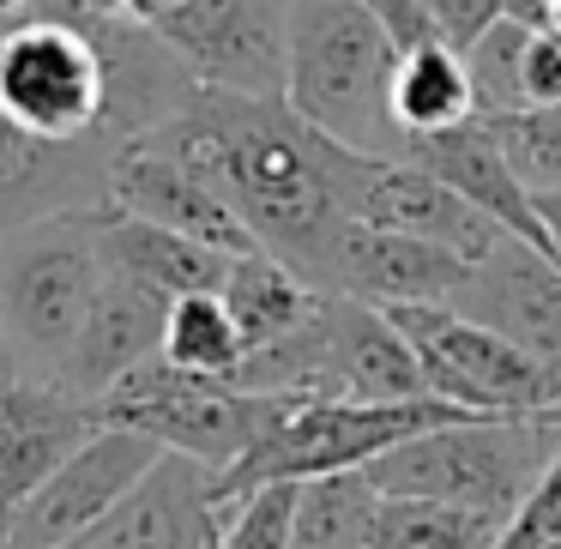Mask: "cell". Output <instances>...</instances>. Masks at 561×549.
<instances>
[{
  "label": "cell",
  "instance_id": "cell-1",
  "mask_svg": "<svg viewBox=\"0 0 561 549\" xmlns=\"http://www.w3.org/2000/svg\"><path fill=\"white\" fill-rule=\"evenodd\" d=\"M139 139L199 170L236 206L260 248L290 260L314 290H327L339 236L356 224L368 151L339 146L284 98H242L206 85Z\"/></svg>",
  "mask_w": 561,
  "mask_h": 549
},
{
  "label": "cell",
  "instance_id": "cell-2",
  "mask_svg": "<svg viewBox=\"0 0 561 549\" xmlns=\"http://www.w3.org/2000/svg\"><path fill=\"white\" fill-rule=\"evenodd\" d=\"M399 43L363 0H290L284 25V103L339 146L368 158H411L392 115Z\"/></svg>",
  "mask_w": 561,
  "mask_h": 549
},
{
  "label": "cell",
  "instance_id": "cell-3",
  "mask_svg": "<svg viewBox=\"0 0 561 549\" xmlns=\"http://www.w3.org/2000/svg\"><path fill=\"white\" fill-rule=\"evenodd\" d=\"M110 278L103 199L55 206L0 230V320L25 375H55Z\"/></svg>",
  "mask_w": 561,
  "mask_h": 549
},
{
  "label": "cell",
  "instance_id": "cell-4",
  "mask_svg": "<svg viewBox=\"0 0 561 549\" xmlns=\"http://www.w3.org/2000/svg\"><path fill=\"white\" fill-rule=\"evenodd\" d=\"M561 447V411H471L416 428L363 471L380 495H440L507 519Z\"/></svg>",
  "mask_w": 561,
  "mask_h": 549
},
{
  "label": "cell",
  "instance_id": "cell-5",
  "mask_svg": "<svg viewBox=\"0 0 561 549\" xmlns=\"http://www.w3.org/2000/svg\"><path fill=\"white\" fill-rule=\"evenodd\" d=\"M453 416H471L453 399H392V404H368V399H284L278 423L230 465V471H211V501H230L254 483L272 477H327V471H351V465L380 459L387 447H399L416 428L453 423Z\"/></svg>",
  "mask_w": 561,
  "mask_h": 549
},
{
  "label": "cell",
  "instance_id": "cell-6",
  "mask_svg": "<svg viewBox=\"0 0 561 549\" xmlns=\"http://www.w3.org/2000/svg\"><path fill=\"white\" fill-rule=\"evenodd\" d=\"M284 399L278 392H248L224 375H194L163 356L139 363L103 392V416L151 435L158 447L187 453L206 471H230L272 423H278Z\"/></svg>",
  "mask_w": 561,
  "mask_h": 549
},
{
  "label": "cell",
  "instance_id": "cell-7",
  "mask_svg": "<svg viewBox=\"0 0 561 549\" xmlns=\"http://www.w3.org/2000/svg\"><path fill=\"white\" fill-rule=\"evenodd\" d=\"M392 320L416 344L435 399L465 411H561V363H543L507 332L459 314L453 302H392Z\"/></svg>",
  "mask_w": 561,
  "mask_h": 549
},
{
  "label": "cell",
  "instance_id": "cell-8",
  "mask_svg": "<svg viewBox=\"0 0 561 549\" xmlns=\"http://www.w3.org/2000/svg\"><path fill=\"white\" fill-rule=\"evenodd\" d=\"M158 441L139 435L127 423H103L73 459H61L25 501L7 507V549H61L79 531L103 519L110 507H122L139 489V477L158 465Z\"/></svg>",
  "mask_w": 561,
  "mask_h": 549
},
{
  "label": "cell",
  "instance_id": "cell-9",
  "mask_svg": "<svg viewBox=\"0 0 561 549\" xmlns=\"http://www.w3.org/2000/svg\"><path fill=\"white\" fill-rule=\"evenodd\" d=\"M284 25L290 0H175L151 19L199 85L242 98H284Z\"/></svg>",
  "mask_w": 561,
  "mask_h": 549
},
{
  "label": "cell",
  "instance_id": "cell-10",
  "mask_svg": "<svg viewBox=\"0 0 561 549\" xmlns=\"http://www.w3.org/2000/svg\"><path fill=\"white\" fill-rule=\"evenodd\" d=\"M103 206L115 211H134V218L151 224H170V230L194 236V242H211L224 254H248L254 230L236 218V206L206 182L199 170H187L175 151L151 146V139H127L115 146L110 170H103Z\"/></svg>",
  "mask_w": 561,
  "mask_h": 549
},
{
  "label": "cell",
  "instance_id": "cell-11",
  "mask_svg": "<svg viewBox=\"0 0 561 549\" xmlns=\"http://www.w3.org/2000/svg\"><path fill=\"white\" fill-rule=\"evenodd\" d=\"M110 423L98 399L49 375H0V507L25 501L61 459Z\"/></svg>",
  "mask_w": 561,
  "mask_h": 549
},
{
  "label": "cell",
  "instance_id": "cell-12",
  "mask_svg": "<svg viewBox=\"0 0 561 549\" xmlns=\"http://www.w3.org/2000/svg\"><path fill=\"white\" fill-rule=\"evenodd\" d=\"M453 308L507 332L543 363H561V260H549L543 248L501 236L483 260H471Z\"/></svg>",
  "mask_w": 561,
  "mask_h": 549
},
{
  "label": "cell",
  "instance_id": "cell-13",
  "mask_svg": "<svg viewBox=\"0 0 561 549\" xmlns=\"http://www.w3.org/2000/svg\"><path fill=\"white\" fill-rule=\"evenodd\" d=\"M356 218L380 224V230L423 236V242L453 248L465 260H483L507 236L483 206H471L447 175H435L416 158H368L363 187H356Z\"/></svg>",
  "mask_w": 561,
  "mask_h": 549
},
{
  "label": "cell",
  "instance_id": "cell-14",
  "mask_svg": "<svg viewBox=\"0 0 561 549\" xmlns=\"http://www.w3.org/2000/svg\"><path fill=\"white\" fill-rule=\"evenodd\" d=\"M320 332H327V399H428L416 344L380 302L320 290Z\"/></svg>",
  "mask_w": 561,
  "mask_h": 549
},
{
  "label": "cell",
  "instance_id": "cell-15",
  "mask_svg": "<svg viewBox=\"0 0 561 549\" xmlns=\"http://www.w3.org/2000/svg\"><path fill=\"white\" fill-rule=\"evenodd\" d=\"M218 531V501H211V471L187 453H158L139 489L110 507L91 531H79L61 549H206Z\"/></svg>",
  "mask_w": 561,
  "mask_h": 549
},
{
  "label": "cell",
  "instance_id": "cell-16",
  "mask_svg": "<svg viewBox=\"0 0 561 549\" xmlns=\"http://www.w3.org/2000/svg\"><path fill=\"white\" fill-rule=\"evenodd\" d=\"M170 302H175L170 290H158V284H146V278H127V272L110 266V278H103V290H98V302H91L85 327H79L73 351L61 356V368H55L49 380H61V387H73V392H85V399L103 404V392L122 375H134L139 363L163 356Z\"/></svg>",
  "mask_w": 561,
  "mask_h": 549
},
{
  "label": "cell",
  "instance_id": "cell-17",
  "mask_svg": "<svg viewBox=\"0 0 561 549\" xmlns=\"http://www.w3.org/2000/svg\"><path fill=\"white\" fill-rule=\"evenodd\" d=\"M465 272H471V260L453 254V248H435V242H423V236L380 230V224L356 218L351 230L339 236L327 290L363 296V302H380V308H392V302H453Z\"/></svg>",
  "mask_w": 561,
  "mask_h": 549
},
{
  "label": "cell",
  "instance_id": "cell-18",
  "mask_svg": "<svg viewBox=\"0 0 561 549\" xmlns=\"http://www.w3.org/2000/svg\"><path fill=\"white\" fill-rule=\"evenodd\" d=\"M411 158L428 163L435 175H447V182L459 187L471 206H483L507 236H519V242L543 248L549 260H561L549 224L537 218V194L519 182V170H513V158H507V146H501V134H495L489 115H471V122L447 127V134L411 139Z\"/></svg>",
  "mask_w": 561,
  "mask_h": 549
},
{
  "label": "cell",
  "instance_id": "cell-19",
  "mask_svg": "<svg viewBox=\"0 0 561 549\" xmlns=\"http://www.w3.org/2000/svg\"><path fill=\"white\" fill-rule=\"evenodd\" d=\"M103 254H110L115 272L127 278H146L170 296H187V290H224L230 278V260L224 248L211 242H194V236L170 230V224H151V218H134V211H115L103 206Z\"/></svg>",
  "mask_w": 561,
  "mask_h": 549
},
{
  "label": "cell",
  "instance_id": "cell-20",
  "mask_svg": "<svg viewBox=\"0 0 561 549\" xmlns=\"http://www.w3.org/2000/svg\"><path fill=\"white\" fill-rule=\"evenodd\" d=\"M392 115L411 139L447 134V127L471 122L477 115V91H471V67L465 49H453L447 37H428L416 49L399 55V73H392Z\"/></svg>",
  "mask_w": 561,
  "mask_h": 549
},
{
  "label": "cell",
  "instance_id": "cell-21",
  "mask_svg": "<svg viewBox=\"0 0 561 549\" xmlns=\"http://www.w3.org/2000/svg\"><path fill=\"white\" fill-rule=\"evenodd\" d=\"M224 302H230L236 327H242V344H272L278 332H290L296 320L314 314L320 290L290 266L278 260L272 248H248V254L230 260V278H224Z\"/></svg>",
  "mask_w": 561,
  "mask_h": 549
},
{
  "label": "cell",
  "instance_id": "cell-22",
  "mask_svg": "<svg viewBox=\"0 0 561 549\" xmlns=\"http://www.w3.org/2000/svg\"><path fill=\"white\" fill-rule=\"evenodd\" d=\"M501 513L465 507L440 495H380L368 549H495Z\"/></svg>",
  "mask_w": 561,
  "mask_h": 549
},
{
  "label": "cell",
  "instance_id": "cell-23",
  "mask_svg": "<svg viewBox=\"0 0 561 549\" xmlns=\"http://www.w3.org/2000/svg\"><path fill=\"white\" fill-rule=\"evenodd\" d=\"M375 513H380V489L363 465L327 471V477H302L290 549H368Z\"/></svg>",
  "mask_w": 561,
  "mask_h": 549
},
{
  "label": "cell",
  "instance_id": "cell-24",
  "mask_svg": "<svg viewBox=\"0 0 561 549\" xmlns=\"http://www.w3.org/2000/svg\"><path fill=\"white\" fill-rule=\"evenodd\" d=\"M248 344L236 327L224 290H187L170 302V327H163V363L194 368V375H224L230 380L242 368Z\"/></svg>",
  "mask_w": 561,
  "mask_h": 549
},
{
  "label": "cell",
  "instance_id": "cell-25",
  "mask_svg": "<svg viewBox=\"0 0 561 549\" xmlns=\"http://www.w3.org/2000/svg\"><path fill=\"white\" fill-rule=\"evenodd\" d=\"M537 19L507 13L465 49L471 67V91H477V115H513L525 110V55H531Z\"/></svg>",
  "mask_w": 561,
  "mask_h": 549
},
{
  "label": "cell",
  "instance_id": "cell-26",
  "mask_svg": "<svg viewBox=\"0 0 561 549\" xmlns=\"http://www.w3.org/2000/svg\"><path fill=\"white\" fill-rule=\"evenodd\" d=\"M296 495H302L296 477H272V483H254L242 495L218 501V544L224 549H290Z\"/></svg>",
  "mask_w": 561,
  "mask_h": 549
},
{
  "label": "cell",
  "instance_id": "cell-27",
  "mask_svg": "<svg viewBox=\"0 0 561 549\" xmlns=\"http://www.w3.org/2000/svg\"><path fill=\"white\" fill-rule=\"evenodd\" d=\"M513 170L531 194H561V103H531L513 115H489Z\"/></svg>",
  "mask_w": 561,
  "mask_h": 549
},
{
  "label": "cell",
  "instance_id": "cell-28",
  "mask_svg": "<svg viewBox=\"0 0 561 549\" xmlns=\"http://www.w3.org/2000/svg\"><path fill=\"white\" fill-rule=\"evenodd\" d=\"M549 537H561V447L543 465V477L525 489V501L507 513L495 549H549Z\"/></svg>",
  "mask_w": 561,
  "mask_h": 549
},
{
  "label": "cell",
  "instance_id": "cell-29",
  "mask_svg": "<svg viewBox=\"0 0 561 549\" xmlns=\"http://www.w3.org/2000/svg\"><path fill=\"white\" fill-rule=\"evenodd\" d=\"M423 13H428V25H435L453 49H471L495 19L525 13V0H423ZM525 19H531V13H525Z\"/></svg>",
  "mask_w": 561,
  "mask_h": 549
},
{
  "label": "cell",
  "instance_id": "cell-30",
  "mask_svg": "<svg viewBox=\"0 0 561 549\" xmlns=\"http://www.w3.org/2000/svg\"><path fill=\"white\" fill-rule=\"evenodd\" d=\"M531 103H561V31L537 25L531 55H525V110Z\"/></svg>",
  "mask_w": 561,
  "mask_h": 549
},
{
  "label": "cell",
  "instance_id": "cell-31",
  "mask_svg": "<svg viewBox=\"0 0 561 549\" xmlns=\"http://www.w3.org/2000/svg\"><path fill=\"white\" fill-rule=\"evenodd\" d=\"M79 7H91V13H115V19H139V25H151V19H163L175 7V0H79Z\"/></svg>",
  "mask_w": 561,
  "mask_h": 549
},
{
  "label": "cell",
  "instance_id": "cell-32",
  "mask_svg": "<svg viewBox=\"0 0 561 549\" xmlns=\"http://www.w3.org/2000/svg\"><path fill=\"white\" fill-rule=\"evenodd\" d=\"M537 218L549 224V236H556V248H561V194H537Z\"/></svg>",
  "mask_w": 561,
  "mask_h": 549
},
{
  "label": "cell",
  "instance_id": "cell-33",
  "mask_svg": "<svg viewBox=\"0 0 561 549\" xmlns=\"http://www.w3.org/2000/svg\"><path fill=\"white\" fill-rule=\"evenodd\" d=\"M0 375H25V363H19L13 339H7V320H0Z\"/></svg>",
  "mask_w": 561,
  "mask_h": 549
},
{
  "label": "cell",
  "instance_id": "cell-34",
  "mask_svg": "<svg viewBox=\"0 0 561 549\" xmlns=\"http://www.w3.org/2000/svg\"><path fill=\"white\" fill-rule=\"evenodd\" d=\"M537 19H543L549 31H561V0H543V13H537Z\"/></svg>",
  "mask_w": 561,
  "mask_h": 549
},
{
  "label": "cell",
  "instance_id": "cell-35",
  "mask_svg": "<svg viewBox=\"0 0 561 549\" xmlns=\"http://www.w3.org/2000/svg\"><path fill=\"white\" fill-rule=\"evenodd\" d=\"M0 549H7V507H0Z\"/></svg>",
  "mask_w": 561,
  "mask_h": 549
},
{
  "label": "cell",
  "instance_id": "cell-36",
  "mask_svg": "<svg viewBox=\"0 0 561 549\" xmlns=\"http://www.w3.org/2000/svg\"><path fill=\"white\" fill-rule=\"evenodd\" d=\"M206 549H224V544H218V531H211V537H206Z\"/></svg>",
  "mask_w": 561,
  "mask_h": 549
},
{
  "label": "cell",
  "instance_id": "cell-37",
  "mask_svg": "<svg viewBox=\"0 0 561 549\" xmlns=\"http://www.w3.org/2000/svg\"><path fill=\"white\" fill-rule=\"evenodd\" d=\"M549 549H561V537H549Z\"/></svg>",
  "mask_w": 561,
  "mask_h": 549
},
{
  "label": "cell",
  "instance_id": "cell-38",
  "mask_svg": "<svg viewBox=\"0 0 561 549\" xmlns=\"http://www.w3.org/2000/svg\"><path fill=\"white\" fill-rule=\"evenodd\" d=\"M0 13H7V7H0Z\"/></svg>",
  "mask_w": 561,
  "mask_h": 549
}]
</instances>
